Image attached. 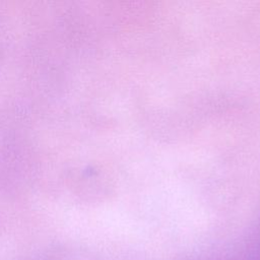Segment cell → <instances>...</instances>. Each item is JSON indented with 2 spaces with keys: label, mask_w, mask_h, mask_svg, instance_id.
I'll return each mask as SVG.
<instances>
[]
</instances>
